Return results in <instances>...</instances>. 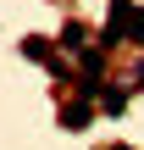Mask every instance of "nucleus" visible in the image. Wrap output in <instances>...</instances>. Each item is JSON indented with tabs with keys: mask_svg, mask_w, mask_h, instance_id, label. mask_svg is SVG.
Returning <instances> with one entry per match:
<instances>
[{
	"mask_svg": "<svg viewBox=\"0 0 144 150\" xmlns=\"http://www.w3.org/2000/svg\"><path fill=\"white\" fill-rule=\"evenodd\" d=\"M133 11H139L133 0H111V6H105V28H100V39H94V45H100V50L128 45V22H133Z\"/></svg>",
	"mask_w": 144,
	"mask_h": 150,
	"instance_id": "obj_1",
	"label": "nucleus"
},
{
	"mask_svg": "<svg viewBox=\"0 0 144 150\" xmlns=\"http://www.w3.org/2000/svg\"><path fill=\"white\" fill-rule=\"evenodd\" d=\"M89 122H94V100H67L61 106V128L67 134H83Z\"/></svg>",
	"mask_w": 144,
	"mask_h": 150,
	"instance_id": "obj_2",
	"label": "nucleus"
},
{
	"mask_svg": "<svg viewBox=\"0 0 144 150\" xmlns=\"http://www.w3.org/2000/svg\"><path fill=\"white\" fill-rule=\"evenodd\" d=\"M55 45H61L67 56H83V50H94V45H89V28H83V22H67V28L55 33Z\"/></svg>",
	"mask_w": 144,
	"mask_h": 150,
	"instance_id": "obj_3",
	"label": "nucleus"
},
{
	"mask_svg": "<svg viewBox=\"0 0 144 150\" xmlns=\"http://www.w3.org/2000/svg\"><path fill=\"white\" fill-rule=\"evenodd\" d=\"M17 50H22V56H28V61H44V67H50V61H55V39H44V33H28V39H22V45H17Z\"/></svg>",
	"mask_w": 144,
	"mask_h": 150,
	"instance_id": "obj_4",
	"label": "nucleus"
},
{
	"mask_svg": "<svg viewBox=\"0 0 144 150\" xmlns=\"http://www.w3.org/2000/svg\"><path fill=\"white\" fill-rule=\"evenodd\" d=\"M100 111H105V117H122V111H128V89H105V95H100Z\"/></svg>",
	"mask_w": 144,
	"mask_h": 150,
	"instance_id": "obj_5",
	"label": "nucleus"
},
{
	"mask_svg": "<svg viewBox=\"0 0 144 150\" xmlns=\"http://www.w3.org/2000/svg\"><path fill=\"white\" fill-rule=\"evenodd\" d=\"M78 67H83V78H100V67H105V50L94 45V50H83L78 56Z\"/></svg>",
	"mask_w": 144,
	"mask_h": 150,
	"instance_id": "obj_6",
	"label": "nucleus"
},
{
	"mask_svg": "<svg viewBox=\"0 0 144 150\" xmlns=\"http://www.w3.org/2000/svg\"><path fill=\"white\" fill-rule=\"evenodd\" d=\"M128 45H139V50H144V6L133 11V22H128Z\"/></svg>",
	"mask_w": 144,
	"mask_h": 150,
	"instance_id": "obj_7",
	"label": "nucleus"
},
{
	"mask_svg": "<svg viewBox=\"0 0 144 150\" xmlns=\"http://www.w3.org/2000/svg\"><path fill=\"white\" fill-rule=\"evenodd\" d=\"M128 89H139V95H144V61L133 67V83H128Z\"/></svg>",
	"mask_w": 144,
	"mask_h": 150,
	"instance_id": "obj_8",
	"label": "nucleus"
},
{
	"mask_svg": "<svg viewBox=\"0 0 144 150\" xmlns=\"http://www.w3.org/2000/svg\"><path fill=\"white\" fill-rule=\"evenodd\" d=\"M111 150H133V145H111Z\"/></svg>",
	"mask_w": 144,
	"mask_h": 150,
	"instance_id": "obj_9",
	"label": "nucleus"
}]
</instances>
